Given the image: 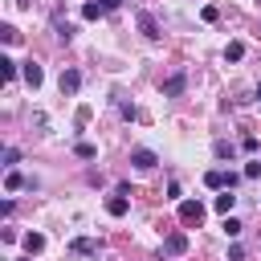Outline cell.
Listing matches in <instances>:
<instances>
[{"mask_svg":"<svg viewBox=\"0 0 261 261\" xmlns=\"http://www.w3.org/2000/svg\"><path fill=\"white\" fill-rule=\"evenodd\" d=\"M179 220L184 224H200L204 220V204L200 200H179Z\"/></svg>","mask_w":261,"mask_h":261,"instance_id":"obj_1","label":"cell"},{"mask_svg":"<svg viewBox=\"0 0 261 261\" xmlns=\"http://www.w3.org/2000/svg\"><path fill=\"white\" fill-rule=\"evenodd\" d=\"M69 253H77V257H98L102 245H98L94 237H77V241H69Z\"/></svg>","mask_w":261,"mask_h":261,"instance_id":"obj_2","label":"cell"},{"mask_svg":"<svg viewBox=\"0 0 261 261\" xmlns=\"http://www.w3.org/2000/svg\"><path fill=\"white\" fill-rule=\"evenodd\" d=\"M163 253H167V257H184V253H188V237H184V232H171V237L163 241Z\"/></svg>","mask_w":261,"mask_h":261,"instance_id":"obj_3","label":"cell"},{"mask_svg":"<svg viewBox=\"0 0 261 261\" xmlns=\"http://www.w3.org/2000/svg\"><path fill=\"white\" fill-rule=\"evenodd\" d=\"M130 163H135L139 171H151V167H155V151H147V147H135V151H130Z\"/></svg>","mask_w":261,"mask_h":261,"instance_id":"obj_4","label":"cell"},{"mask_svg":"<svg viewBox=\"0 0 261 261\" xmlns=\"http://www.w3.org/2000/svg\"><path fill=\"white\" fill-rule=\"evenodd\" d=\"M204 184H208V188H232L237 175H232V171H204Z\"/></svg>","mask_w":261,"mask_h":261,"instance_id":"obj_5","label":"cell"},{"mask_svg":"<svg viewBox=\"0 0 261 261\" xmlns=\"http://www.w3.org/2000/svg\"><path fill=\"white\" fill-rule=\"evenodd\" d=\"M57 86H61V94H77L82 73H77V69H61V82H57Z\"/></svg>","mask_w":261,"mask_h":261,"instance_id":"obj_6","label":"cell"},{"mask_svg":"<svg viewBox=\"0 0 261 261\" xmlns=\"http://www.w3.org/2000/svg\"><path fill=\"white\" fill-rule=\"evenodd\" d=\"M184 86H188V77H184V73H171V77L163 82V94H167V98H179Z\"/></svg>","mask_w":261,"mask_h":261,"instance_id":"obj_7","label":"cell"},{"mask_svg":"<svg viewBox=\"0 0 261 261\" xmlns=\"http://www.w3.org/2000/svg\"><path fill=\"white\" fill-rule=\"evenodd\" d=\"M126 208H130V204H126V192H118V196L106 200V212H110V216H126Z\"/></svg>","mask_w":261,"mask_h":261,"instance_id":"obj_8","label":"cell"},{"mask_svg":"<svg viewBox=\"0 0 261 261\" xmlns=\"http://www.w3.org/2000/svg\"><path fill=\"white\" fill-rule=\"evenodd\" d=\"M139 29H143V37H151V41L159 37V24H155V16H151V12H139Z\"/></svg>","mask_w":261,"mask_h":261,"instance_id":"obj_9","label":"cell"},{"mask_svg":"<svg viewBox=\"0 0 261 261\" xmlns=\"http://www.w3.org/2000/svg\"><path fill=\"white\" fill-rule=\"evenodd\" d=\"M24 82H29L33 90H37V86L45 82V73H41V65H33V61H29V65H24Z\"/></svg>","mask_w":261,"mask_h":261,"instance_id":"obj_10","label":"cell"},{"mask_svg":"<svg viewBox=\"0 0 261 261\" xmlns=\"http://www.w3.org/2000/svg\"><path fill=\"white\" fill-rule=\"evenodd\" d=\"M232 204H237V196H232V192L224 188V192L216 196V212H224V216H228V212H232Z\"/></svg>","mask_w":261,"mask_h":261,"instance_id":"obj_11","label":"cell"},{"mask_svg":"<svg viewBox=\"0 0 261 261\" xmlns=\"http://www.w3.org/2000/svg\"><path fill=\"white\" fill-rule=\"evenodd\" d=\"M41 249H45V237H41V232H29V237H24V253H33V257H37Z\"/></svg>","mask_w":261,"mask_h":261,"instance_id":"obj_12","label":"cell"},{"mask_svg":"<svg viewBox=\"0 0 261 261\" xmlns=\"http://www.w3.org/2000/svg\"><path fill=\"white\" fill-rule=\"evenodd\" d=\"M224 57H228V61H241V57H245V41H228Z\"/></svg>","mask_w":261,"mask_h":261,"instance_id":"obj_13","label":"cell"},{"mask_svg":"<svg viewBox=\"0 0 261 261\" xmlns=\"http://www.w3.org/2000/svg\"><path fill=\"white\" fill-rule=\"evenodd\" d=\"M73 155H77V159H94L98 147H94V143H73Z\"/></svg>","mask_w":261,"mask_h":261,"instance_id":"obj_14","label":"cell"},{"mask_svg":"<svg viewBox=\"0 0 261 261\" xmlns=\"http://www.w3.org/2000/svg\"><path fill=\"white\" fill-rule=\"evenodd\" d=\"M102 12H106V8H102V4H94V0H90V4H82V16H86V20H98Z\"/></svg>","mask_w":261,"mask_h":261,"instance_id":"obj_15","label":"cell"},{"mask_svg":"<svg viewBox=\"0 0 261 261\" xmlns=\"http://www.w3.org/2000/svg\"><path fill=\"white\" fill-rule=\"evenodd\" d=\"M4 188H8V192H16V188H24V179H20V171H12V167H8V175H4Z\"/></svg>","mask_w":261,"mask_h":261,"instance_id":"obj_16","label":"cell"},{"mask_svg":"<svg viewBox=\"0 0 261 261\" xmlns=\"http://www.w3.org/2000/svg\"><path fill=\"white\" fill-rule=\"evenodd\" d=\"M0 37H4V45H16V41H20V33H16L12 24H0Z\"/></svg>","mask_w":261,"mask_h":261,"instance_id":"obj_17","label":"cell"},{"mask_svg":"<svg viewBox=\"0 0 261 261\" xmlns=\"http://www.w3.org/2000/svg\"><path fill=\"white\" fill-rule=\"evenodd\" d=\"M0 69H4V77H8V82L16 77V61H12V57H0Z\"/></svg>","mask_w":261,"mask_h":261,"instance_id":"obj_18","label":"cell"},{"mask_svg":"<svg viewBox=\"0 0 261 261\" xmlns=\"http://www.w3.org/2000/svg\"><path fill=\"white\" fill-rule=\"evenodd\" d=\"M224 232H228V237H241V220H237V216H224Z\"/></svg>","mask_w":261,"mask_h":261,"instance_id":"obj_19","label":"cell"},{"mask_svg":"<svg viewBox=\"0 0 261 261\" xmlns=\"http://www.w3.org/2000/svg\"><path fill=\"white\" fill-rule=\"evenodd\" d=\"M16 159H20V151H16V147H4V167H12Z\"/></svg>","mask_w":261,"mask_h":261,"instance_id":"obj_20","label":"cell"},{"mask_svg":"<svg viewBox=\"0 0 261 261\" xmlns=\"http://www.w3.org/2000/svg\"><path fill=\"white\" fill-rule=\"evenodd\" d=\"M245 175H249V179H257V175H261V159H253V163H245Z\"/></svg>","mask_w":261,"mask_h":261,"instance_id":"obj_21","label":"cell"},{"mask_svg":"<svg viewBox=\"0 0 261 261\" xmlns=\"http://www.w3.org/2000/svg\"><path fill=\"white\" fill-rule=\"evenodd\" d=\"M228 261H245V249H241V245H232V249H228Z\"/></svg>","mask_w":261,"mask_h":261,"instance_id":"obj_22","label":"cell"},{"mask_svg":"<svg viewBox=\"0 0 261 261\" xmlns=\"http://www.w3.org/2000/svg\"><path fill=\"white\" fill-rule=\"evenodd\" d=\"M118 4H122V0H102V8H106V12H110V8H118Z\"/></svg>","mask_w":261,"mask_h":261,"instance_id":"obj_23","label":"cell"},{"mask_svg":"<svg viewBox=\"0 0 261 261\" xmlns=\"http://www.w3.org/2000/svg\"><path fill=\"white\" fill-rule=\"evenodd\" d=\"M20 261H33V253H29V257H20Z\"/></svg>","mask_w":261,"mask_h":261,"instance_id":"obj_24","label":"cell"},{"mask_svg":"<svg viewBox=\"0 0 261 261\" xmlns=\"http://www.w3.org/2000/svg\"><path fill=\"white\" fill-rule=\"evenodd\" d=\"M257 98H261V86H257Z\"/></svg>","mask_w":261,"mask_h":261,"instance_id":"obj_25","label":"cell"}]
</instances>
